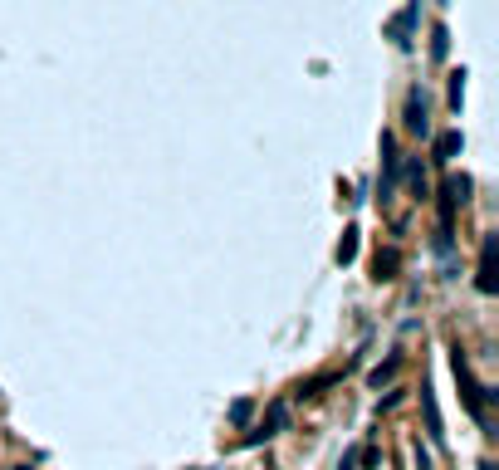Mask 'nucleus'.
<instances>
[{
    "label": "nucleus",
    "mask_w": 499,
    "mask_h": 470,
    "mask_svg": "<svg viewBox=\"0 0 499 470\" xmlns=\"http://www.w3.org/2000/svg\"><path fill=\"white\" fill-rule=\"evenodd\" d=\"M450 363H455V382H460V397H465L470 416H475L480 426H490V416H485V387L470 377V363H465V353H460V348H450Z\"/></svg>",
    "instance_id": "1"
},
{
    "label": "nucleus",
    "mask_w": 499,
    "mask_h": 470,
    "mask_svg": "<svg viewBox=\"0 0 499 470\" xmlns=\"http://www.w3.org/2000/svg\"><path fill=\"white\" fill-rule=\"evenodd\" d=\"M289 402H270V412H265V426L260 431H250L245 436V446H260V441H270V436H279V431H289Z\"/></svg>",
    "instance_id": "2"
},
{
    "label": "nucleus",
    "mask_w": 499,
    "mask_h": 470,
    "mask_svg": "<svg viewBox=\"0 0 499 470\" xmlns=\"http://www.w3.org/2000/svg\"><path fill=\"white\" fill-rule=\"evenodd\" d=\"M495 255H499V235L490 230L485 240H480V275H475V289L480 294H495L499 280H495Z\"/></svg>",
    "instance_id": "3"
},
{
    "label": "nucleus",
    "mask_w": 499,
    "mask_h": 470,
    "mask_svg": "<svg viewBox=\"0 0 499 470\" xmlns=\"http://www.w3.org/2000/svg\"><path fill=\"white\" fill-rule=\"evenodd\" d=\"M416 15H421V5H416V0H411V5H406V10H401L397 20H392V25H387V39H392V44H397V49H411V30H416Z\"/></svg>",
    "instance_id": "4"
},
{
    "label": "nucleus",
    "mask_w": 499,
    "mask_h": 470,
    "mask_svg": "<svg viewBox=\"0 0 499 470\" xmlns=\"http://www.w3.org/2000/svg\"><path fill=\"white\" fill-rule=\"evenodd\" d=\"M406 132L431 137V118H426V98H421V89H411V94H406Z\"/></svg>",
    "instance_id": "5"
},
{
    "label": "nucleus",
    "mask_w": 499,
    "mask_h": 470,
    "mask_svg": "<svg viewBox=\"0 0 499 470\" xmlns=\"http://www.w3.org/2000/svg\"><path fill=\"white\" fill-rule=\"evenodd\" d=\"M460 147H465V137H460V128H450V132H441V137L431 142V162H441V167H450V162L460 157Z\"/></svg>",
    "instance_id": "6"
},
{
    "label": "nucleus",
    "mask_w": 499,
    "mask_h": 470,
    "mask_svg": "<svg viewBox=\"0 0 499 470\" xmlns=\"http://www.w3.org/2000/svg\"><path fill=\"white\" fill-rule=\"evenodd\" d=\"M421 412H426V436H431V441L441 446V441H446V431H441V412H436V392H431L426 382H421Z\"/></svg>",
    "instance_id": "7"
},
{
    "label": "nucleus",
    "mask_w": 499,
    "mask_h": 470,
    "mask_svg": "<svg viewBox=\"0 0 499 470\" xmlns=\"http://www.w3.org/2000/svg\"><path fill=\"white\" fill-rule=\"evenodd\" d=\"M397 270H401V250H397V245L377 250V260H372V280H377V284H382V280H397Z\"/></svg>",
    "instance_id": "8"
},
{
    "label": "nucleus",
    "mask_w": 499,
    "mask_h": 470,
    "mask_svg": "<svg viewBox=\"0 0 499 470\" xmlns=\"http://www.w3.org/2000/svg\"><path fill=\"white\" fill-rule=\"evenodd\" d=\"M397 177H406V187L416 191V201L426 196V167H421V157H411L406 167H397Z\"/></svg>",
    "instance_id": "9"
},
{
    "label": "nucleus",
    "mask_w": 499,
    "mask_h": 470,
    "mask_svg": "<svg viewBox=\"0 0 499 470\" xmlns=\"http://www.w3.org/2000/svg\"><path fill=\"white\" fill-rule=\"evenodd\" d=\"M397 368H401V353H387V358H382V363L367 373V387H382V382H392V377H397Z\"/></svg>",
    "instance_id": "10"
},
{
    "label": "nucleus",
    "mask_w": 499,
    "mask_h": 470,
    "mask_svg": "<svg viewBox=\"0 0 499 470\" xmlns=\"http://www.w3.org/2000/svg\"><path fill=\"white\" fill-rule=\"evenodd\" d=\"M358 260V225L343 230V245H338V265H353Z\"/></svg>",
    "instance_id": "11"
},
{
    "label": "nucleus",
    "mask_w": 499,
    "mask_h": 470,
    "mask_svg": "<svg viewBox=\"0 0 499 470\" xmlns=\"http://www.w3.org/2000/svg\"><path fill=\"white\" fill-rule=\"evenodd\" d=\"M446 54H450V30L436 25V30H431V59H446Z\"/></svg>",
    "instance_id": "12"
},
{
    "label": "nucleus",
    "mask_w": 499,
    "mask_h": 470,
    "mask_svg": "<svg viewBox=\"0 0 499 470\" xmlns=\"http://www.w3.org/2000/svg\"><path fill=\"white\" fill-rule=\"evenodd\" d=\"M250 416H255V402H250V397H240V402L230 407V426H250Z\"/></svg>",
    "instance_id": "13"
},
{
    "label": "nucleus",
    "mask_w": 499,
    "mask_h": 470,
    "mask_svg": "<svg viewBox=\"0 0 499 470\" xmlns=\"http://www.w3.org/2000/svg\"><path fill=\"white\" fill-rule=\"evenodd\" d=\"M460 103H465V69H455V74H450V108L460 113Z\"/></svg>",
    "instance_id": "14"
},
{
    "label": "nucleus",
    "mask_w": 499,
    "mask_h": 470,
    "mask_svg": "<svg viewBox=\"0 0 499 470\" xmlns=\"http://www.w3.org/2000/svg\"><path fill=\"white\" fill-rule=\"evenodd\" d=\"M411 456H416V470H436V466H431V456H426V446H421V441H411Z\"/></svg>",
    "instance_id": "15"
},
{
    "label": "nucleus",
    "mask_w": 499,
    "mask_h": 470,
    "mask_svg": "<svg viewBox=\"0 0 499 470\" xmlns=\"http://www.w3.org/2000/svg\"><path fill=\"white\" fill-rule=\"evenodd\" d=\"M338 470H358V451H343V461H338Z\"/></svg>",
    "instance_id": "16"
}]
</instances>
